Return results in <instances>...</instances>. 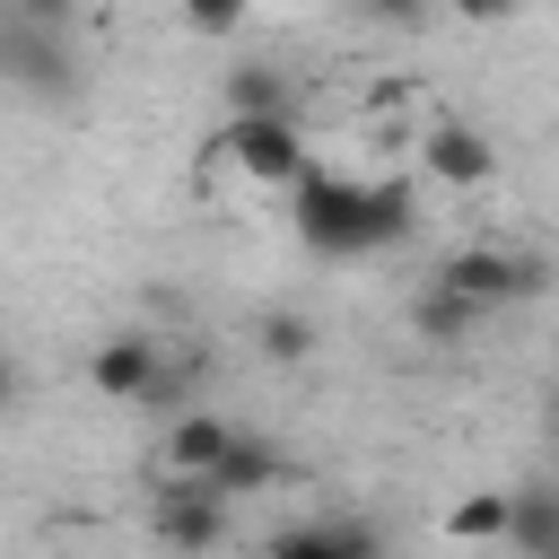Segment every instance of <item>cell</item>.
Listing matches in <instances>:
<instances>
[{"label":"cell","instance_id":"obj_1","mask_svg":"<svg viewBox=\"0 0 559 559\" xmlns=\"http://www.w3.org/2000/svg\"><path fill=\"white\" fill-rule=\"evenodd\" d=\"M297 210V236L323 253V262H367V253H384V245H402L411 227H419V210H411V183H358V175H306L297 192H288Z\"/></svg>","mask_w":559,"mask_h":559},{"label":"cell","instance_id":"obj_2","mask_svg":"<svg viewBox=\"0 0 559 559\" xmlns=\"http://www.w3.org/2000/svg\"><path fill=\"white\" fill-rule=\"evenodd\" d=\"M201 166H236L262 192H297L306 183V131H297V114H280V122H218Z\"/></svg>","mask_w":559,"mask_h":559},{"label":"cell","instance_id":"obj_3","mask_svg":"<svg viewBox=\"0 0 559 559\" xmlns=\"http://www.w3.org/2000/svg\"><path fill=\"white\" fill-rule=\"evenodd\" d=\"M437 288L463 297L472 314H489V306L533 297V288H542V262H524V253H507V245H463V253L437 262Z\"/></svg>","mask_w":559,"mask_h":559},{"label":"cell","instance_id":"obj_4","mask_svg":"<svg viewBox=\"0 0 559 559\" xmlns=\"http://www.w3.org/2000/svg\"><path fill=\"white\" fill-rule=\"evenodd\" d=\"M227 454H236V428L218 411H183V419H166V437L148 454V480L157 489H210Z\"/></svg>","mask_w":559,"mask_h":559},{"label":"cell","instance_id":"obj_5","mask_svg":"<svg viewBox=\"0 0 559 559\" xmlns=\"http://www.w3.org/2000/svg\"><path fill=\"white\" fill-rule=\"evenodd\" d=\"M87 384H96L105 402H175L166 349H157L148 332H114V341H96V358H87Z\"/></svg>","mask_w":559,"mask_h":559},{"label":"cell","instance_id":"obj_6","mask_svg":"<svg viewBox=\"0 0 559 559\" xmlns=\"http://www.w3.org/2000/svg\"><path fill=\"white\" fill-rule=\"evenodd\" d=\"M419 175H428L437 192H489L498 140L472 131V122H428V131H419Z\"/></svg>","mask_w":559,"mask_h":559},{"label":"cell","instance_id":"obj_7","mask_svg":"<svg viewBox=\"0 0 559 559\" xmlns=\"http://www.w3.org/2000/svg\"><path fill=\"white\" fill-rule=\"evenodd\" d=\"M148 533H157L175 559H210V550L227 542V498H210V489H157Z\"/></svg>","mask_w":559,"mask_h":559},{"label":"cell","instance_id":"obj_8","mask_svg":"<svg viewBox=\"0 0 559 559\" xmlns=\"http://www.w3.org/2000/svg\"><path fill=\"white\" fill-rule=\"evenodd\" d=\"M262 559H384V542H376V524L332 515V524H288V533H271Z\"/></svg>","mask_w":559,"mask_h":559},{"label":"cell","instance_id":"obj_9","mask_svg":"<svg viewBox=\"0 0 559 559\" xmlns=\"http://www.w3.org/2000/svg\"><path fill=\"white\" fill-rule=\"evenodd\" d=\"M445 533L454 542H515V489H472L445 507Z\"/></svg>","mask_w":559,"mask_h":559},{"label":"cell","instance_id":"obj_10","mask_svg":"<svg viewBox=\"0 0 559 559\" xmlns=\"http://www.w3.org/2000/svg\"><path fill=\"white\" fill-rule=\"evenodd\" d=\"M280 472H288V463H280V454H271L262 437H236V454L218 463L210 498H227V507H236V498H253V489H280Z\"/></svg>","mask_w":559,"mask_h":559},{"label":"cell","instance_id":"obj_11","mask_svg":"<svg viewBox=\"0 0 559 559\" xmlns=\"http://www.w3.org/2000/svg\"><path fill=\"white\" fill-rule=\"evenodd\" d=\"M280 114H288L280 70H227V122H280Z\"/></svg>","mask_w":559,"mask_h":559},{"label":"cell","instance_id":"obj_12","mask_svg":"<svg viewBox=\"0 0 559 559\" xmlns=\"http://www.w3.org/2000/svg\"><path fill=\"white\" fill-rule=\"evenodd\" d=\"M472 323H480V314H472L463 297H445L437 280H428V288H419V306H411V332H419V341H463Z\"/></svg>","mask_w":559,"mask_h":559},{"label":"cell","instance_id":"obj_13","mask_svg":"<svg viewBox=\"0 0 559 559\" xmlns=\"http://www.w3.org/2000/svg\"><path fill=\"white\" fill-rule=\"evenodd\" d=\"M515 542H524L533 559L559 550V498H550V489H524V498H515Z\"/></svg>","mask_w":559,"mask_h":559},{"label":"cell","instance_id":"obj_14","mask_svg":"<svg viewBox=\"0 0 559 559\" xmlns=\"http://www.w3.org/2000/svg\"><path fill=\"white\" fill-rule=\"evenodd\" d=\"M262 349L280 367H297V358H314V323L306 314H262Z\"/></svg>","mask_w":559,"mask_h":559},{"label":"cell","instance_id":"obj_15","mask_svg":"<svg viewBox=\"0 0 559 559\" xmlns=\"http://www.w3.org/2000/svg\"><path fill=\"white\" fill-rule=\"evenodd\" d=\"M183 26H192V35H236V26H245V9H236V0H192V9H183Z\"/></svg>","mask_w":559,"mask_h":559},{"label":"cell","instance_id":"obj_16","mask_svg":"<svg viewBox=\"0 0 559 559\" xmlns=\"http://www.w3.org/2000/svg\"><path fill=\"white\" fill-rule=\"evenodd\" d=\"M0 402H9V358H0Z\"/></svg>","mask_w":559,"mask_h":559},{"label":"cell","instance_id":"obj_17","mask_svg":"<svg viewBox=\"0 0 559 559\" xmlns=\"http://www.w3.org/2000/svg\"><path fill=\"white\" fill-rule=\"evenodd\" d=\"M550 428H559V402H550Z\"/></svg>","mask_w":559,"mask_h":559},{"label":"cell","instance_id":"obj_18","mask_svg":"<svg viewBox=\"0 0 559 559\" xmlns=\"http://www.w3.org/2000/svg\"><path fill=\"white\" fill-rule=\"evenodd\" d=\"M550 559H559V550H550Z\"/></svg>","mask_w":559,"mask_h":559}]
</instances>
